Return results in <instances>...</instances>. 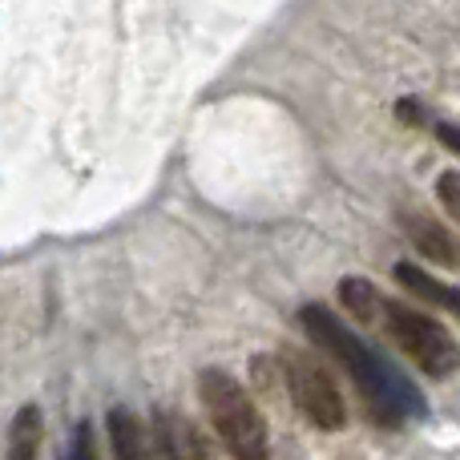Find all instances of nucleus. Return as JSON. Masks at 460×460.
Wrapping results in <instances>:
<instances>
[{
	"mask_svg": "<svg viewBox=\"0 0 460 460\" xmlns=\"http://www.w3.org/2000/svg\"><path fill=\"white\" fill-rule=\"evenodd\" d=\"M299 323L311 335V343L319 351H327L356 380L359 396H364V404L372 408V416L380 424H404L429 416V400L420 396V388L388 356H380L372 343L359 340L340 315H332L323 303H307L299 311Z\"/></svg>",
	"mask_w": 460,
	"mask_h": 460,
	"instance_id": "f257e3e1",
	"label": "nucleus"
},
{
	"mask_svg": "<svg viewBox=\"0 0 460 460\" xmlns=\"http://www.w3.org/2000/svg\"><path fill=\"white\" fill-rule=\"evenodd\" d=\"M199 396L207 408L210 424H215L218 440L226 445V453L234 460H267L270 456V437L267 420H262L259 404L251 400V392L234 380L223 367H202L199 376Z\"/></svg>",
	"mask_w": 460,
	"mask_h": 460,
	"instance_id": "f03ea898",
	"label": "nucleus"
},
{
	"mask_svg": "<svg viewBox=\"0 0 460 460\" xmlns=\"http://www.w3.org/2000/svg\"><path fill=\"white\" fill-rule=\"evenodd\" d=\"M376 323H384L392 343H396L420 372L448 376L456 367V340L448 335V327H440L432 315H420L416 307H408V303H400V299H384Z\"/></svg>",
	"mask_w": 460,
	"mask_h": 460,
	"instance_id": "7ed1b4c3",
	"label": "nucleus"
},
{
	"mask_svg": "<svg viewBox=\"0 0 460 460\" xmlns=\"http://www.w3.org/2000/svg\"><path fill=\"white\" fill-rule=\"evenodd\" d=\"M279 367H283V384H287V392H291L295 408H299L315 429L335 432L348 424V404H343L332 372H327L311 351L283 348L279 351Z\"/></svg>",
	"mask_w": 460,
	"mask_h": 460,
	"instance_id": "20e7f679",
	"label": "nucleus"
},
{
	"mask_svg": "<svg viewBox=\"0 0 460 460\" xmlns=\"http://www.w3.org/2000/svg\"><path fill=\"white\" fill-rule=\"evenodd\" d=\"M400 223H404V234L412 238V246L424 259H437L445 267H460V243L448 234V226H440L424 210H400Z\"/></svg>",
	"mask_w": 460,
	"mask_h": 460,
	"instance_id": "39448f33",
	"label": "nucleus"
},
{
	"mask_svg": "<svg viewBox=\"0 0 460 460\" xmlns=\"http://www.w3.org/2000/svg\"><path fill=\"white\" fill-rule=\"evenodd\" d=\"M154 440H158V448H162V460H215L210 456V445L202 440V432L194 429L186 416L158 412V420H154Z\"/></svg>",
	"mask_w": 460,
	"mask_h": 460,
	"instance_id": "423d86ee",
	"label": "nucleus"
},
{
	"mask_svg": "<svg viewBox=\"0 0 460 460\" xmlns=\"http://www.w3.org/2000/svg\"><path fill=\"white\" fill-rule=\"evenodd\" d=\"M110 440L118 460H162L154 429H146L142 416L129 412V408H113L110 412Z\"/></svg>",
	"mask_w": 460,
	"mask_h": 460,
	"instance_id": "0eeeda50",
	"label": "nucleus"
},
{
	"mask_svg": "<svg viewBox=\"0 0 460 460\" xmlns=\"http://www.w3.org/2000/svg\"><path fill=\"white\" fill-rule=\"evenodd\" d=\"M396 283H400V287H408V291H416L420 299L437 303V307L460 311V287L440 283V279H432L429 270H420L416 262H400V267H396Z\"/></svg>",
	"mask_w": 460,
	"mask_h": 460,
	"instance_id": "6e6552de",
	"label": "nucleus"
},
{
	"mask_svg": "<svg viewBox=\"0 0 460 460\" xmlns=\"http://www.w3.org/2000/svg\"><path fill=\"white\" fill-rule=\"evenodd\" d=\"M40 408L29 404L16 412L13 420V448H8V460H37L40 456Z\"/></svg>",
	"mask_w": 460,
	"mask_h": 460,
	"instance_id": "1a4fd4ad",
	"label": "nucleus"
},
{
	"mask_svg": "<svg viewBox=\"0 0 460 460\" xmlns=\"http://www.w3.org/2000/svg\"><path fill=\"white\" fill-rule=\"evenodd\" d=\"M340 299H343V307L351 311V319H359V323H376V319H380L384 299H380V291H376L367 279H343Z\"/></svg>",
	"mask_w": 460,
	"mask_h": 460,
	"instance_id": "9d476101",
	"label": "nucleus"
},
{
	"mask_svg": "<svg viewBox=\"0 0 460 460\" xmlns=\"http://www.w3.org/2000/svg\"><path fill=\"white\" fill-rule=\"evenodd\" d=\"M65 460H97V445H93V429H89V420H81L77 429H73V440H69V448H65Z\"/></svg>",
	"mask_w": 460,
	"mask_h": 460,
	"instance_id": "9b49d317",
	"label": "nucleus"
},
{
	"mask_svg": "<svg viewBox=\"0 0 460 460\" xmlns=\"http://www.w3.org/2000/svg\"><path fill=\"white\" fill-rule=\"evenodd\" d=\"M437 194H440V202L448 207V215L460 223V174L456 170H448V174H440V182H437Z\"/></svg>",
	"mask_w": 460,
	"mask_h": 460,
	"instance_id": "f8f14e48",
	"label": "nucleus"
},
{
	"mask_svg": "<svg viewBox=\"0 0 460 460\" xmlns=\"http://www.w3.org/2000/svg\"><path fill=\"white\" fill-rule=\"evenodd\" d=\"M437 137L448 146V150L460 154V129H456V126H437Z\"/></svg>",
	"mask_w": 460,
	"mask_h": 460,
	"instance_id": "ddd939ff",
	"label": "nucleus"
}]
</instances>
